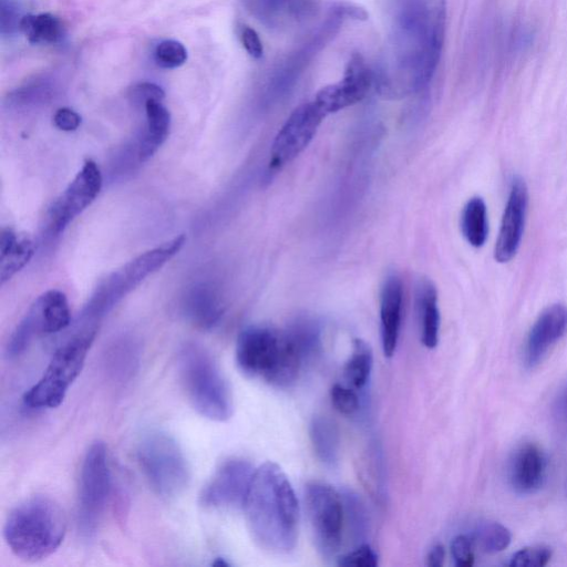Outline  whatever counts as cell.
Instances as JSON below:
<instances>
[{
	"label": "cell",
	"instance_id": "cell-22",
	"mask_svg": "<svg viewBox=\"0 0 567 567\" xmlns=\"http://www.w3.org/2000/svg\"><path fill=\"white\" fill-rule=\"evenodd\" d=\"M147 126L137 146V158L140 163L147 162L167 141L171 128V115L162 101L151 100L144 106Z\"/></svg>",
	"mask_w": 567,
	"mask_h": 567
},
{
	"label": "cell",
	"instance_id": "cell-30",
	"mask_svg": "<svg viewBox=\"0 0 567 567\" xmlns=\"http://www.w3.org/2000/svg\"><path fill=\"white\" fill-rule=\"evenodd\" d=\"M342 494L345 520L348 523L349 533L358 544L366 540L370 531L369 513L366 504L353 490H344Z\"/></svg>",
	"mask_w": 567,
	"mask_h": 567
},
{
	"label": "cell",
	"instance_id": "cell-15",
	"mask_svg": "<svg viewBox=\"0 0 567 567\" xmlns=\"http://www.w3.org/2000/svg\"><path fill=\"white\" fill-rule=\"evenodd\" d=\"M529 192L527 184L521 178L512 182L510 194L505 206L501 229L494 250V259L499 263L510 262L517 255L527 219Z\"/></svg>",
	"mask_w": 567,
	"mask_h": 567
},
{
	"label": "cell",
	"instance_id": "cell-19",
	"mask_svg": "<svg viewBox=\"0 0 567 567\" xmlns=\"http://www.w3.org/2000/svg\"><path fill=\"white\" fill-rule=\"evenodd\" d=\"M404 288L397 274H390L385 281L380 301L381 344L387 358L394 357L401 328Z\"/></svg>",
	"mask_w": 567,
	"mask_h": 567
},
{
	"label": "cell",
	"instance_id": "cell-36",
	"mask_svg": "<svg viewBox=\"0 0 567 567\" xmlns=\"http://www.w3.org/2000/svg\"><path fill=\"white\" fill-rule=\"evenodd\" d=\"M378 554L371 549L369 544H359L358 548L340 556L338 565L343 567H376L378 565Z\"/></svg>",
	"mask_w": 567,
	"mask_h": 567
},
{
	"label": "cell",
	"instance_id": "cell-31",
	"mask_svg": "<svg viewBox=\"0 0 567 567\" xmlns=\"http://www.w3.org/2000/svg\"><path fill=\"white\" fill-rule=\"evenodd\" d=\"M287 333L293 339L298 350L304 359V362L313 359L322 347L321 329L318 324L311 318H300L287 329Z\"/></svg>",
	"mask_w": 567,
	"mask_h": 567
},
{
	"label": "cell",
	"instance_id": "cell-23",
	"mask_svg": "<svg viewBox=\"0 0 567 567\" xmlns=\"http://www.w3.org/2000/svg\"><path fill=\"white\" fill-rule=\"evenodd\" d=\"M416 308L422 344L434 349L439 343L440 311L437 288L427 278H422L416 286Z\"/></svg>",
	"mask_w": 567,
	"mask_h": 567
},
{
	"label": "cell",
	"instance_id": "cell-12",
	"mask_svg": "<svg viewBox=\"0 0 567 567\" xmlns=\"http://www.w3.org/2000/svg\"><path fill=\"white\" fill-rule=\"evenodd\" d=\"M326 117L315 101L298 107L277 133L271 151V168L282 169L300 156L313 141Z\"/></svg>",
	"mask_w": 567,
	"mask_h": 567
},
{
	"label": "cell",
	"instance_id": "cell-42",
	"mask_svg": "<svg viewBox=\"0 0 567 567\" xmlns=\"http://www.w3.org/2000/svg\"><path fill=\"white\" fill-rule=\"evenodd\" d=\"M554 417L560 426L565 429L567 428V385L562 390L558 399H556Z\"/></svg>",
	"mask_w": 567,
	"mask_h": 567
},
{
	"label": "cell",
	"instance_id": "cell-21",
	"mask_svg": "<svg viewBox=\"0 0 567 567\" xmlns=\"http://www.w3.org/2000/svg\"><path fill=\"white\" fill-rule=\"evenodd\" d=\"M35 243L27 234L16 233L12 229H3L0 233V285L23 270L33 259Z\"/></svg>",
	"mask_w": 567,
	"mask_h": 567
},
{
	"label": "cell",
	"instance_id": "cell-24",
	"mask_svg": "<svg viewBox=\"0 0 567 567\" xmlns=\"http://www.w3.org/2000/svg\"><path fill=\"white\" fill-rule=\"evenodd\" d=\"M140 349L132 339H120L106 352L103 366L107 377L117 385H126L138 374Z\"/></svg>",
	"mask_w": 567,
	"mask_h": 567
},
{
	"label": "cell",
	"instance_id": "cell-2",
	"mask_svg": "<svg viewBox=\"0 0 567 567\" xmlns=\"http://www.w3.org/2000/svg\"><path fill=\"white\" fill-rule=\"evenodd\" d=\"M243 509L253 539L262 549L283 554L296 548L300 504L276 463L266 462L255 470Z\"/></svg>",
	"mask_w": 567,
	"mask_h": 567
},
{
	"label": "cell",
	"instance_id": "cell-6",
	"mask_svg": "<svg viewBox=\"0 0 567 567\" xmlns=\"http://www.w3.org/2000/svg\"><path fill=\"white\" fill-rule=\"evenodd\" d=\"M184 235L174 237L156 249L136 257V259L109 274L92 294L81 319L86 322H96L107 315L113 307L148 278L158 272L177 255L185 244Z\"/></svg>",
	"mask_w": 567,
	"mask_h": 567
},
{
	"label": "cell",
	"instance_id": "cell-7",
	"mask_svg": "<svg viewBox=\"0 0 567 567\" xmlns=\"http://www.w3.org/2000/svg\"><path fill=\"white\" fill-rule=\"evenodd\" d=\"M96 336L97 327L94 326L58 348L43 377L24 396L25 405L32 409H54L63 404L69 388L85 366Z\"/></svg>",
	"mask_w": 567,
	"mask_h": 567
},
{
	"label": "cell",
	"instance_id": "cell-38",
	"mask_svg": "<svg viewBox=\"0 0 567 567\" xmlns=\"http://www.w3.org/2000/svg\"><path fill=\"white\" fill-rule=\"evenodd\" d=\"M23 17L20 16L18 7L12 0H0V29L2 35H12L20 29Z\"/></svg>",
	"mask_w": 567,
	"mask_h": 567
},
{
	"label": "cell",
	"instance_id": "cell-10",
	"mask_svg": "<svg viewBox=\"0 0 567 567\" xmlns=\"http://www.w3.org/2000/svg\"><path fill=\"white\" fill-rule=\"evenodd\" d=\"M305 503L317 551L323 558H335L343 544L342 494L327 483L311 482L305 489Z\"/></svg>",
	"mask_w": 567,
	"mask_h": 567
},
{
	"label": "cell",
	"instance_id": "cell-41",
	"mask_svg": "<svg viewBox=\"0 0 567 567\" xmlns=\"http://www.w3.org/2000/svg\"><path fill=\"white\" fill-rule=\"evenodd\" d=\"M241 40L243 47L254 59H261L264 54V48L259 34L251 27H243L241 32Z\"/></svg>",
	"mask_w": 567,
	"mask_h": 567
},
{
	"label": "cell",
	"instance_id": "cell-44",
	"mask_svg": "<svg viewBox=\"0 0 567 567\" xmlns=\"http://www.w3.org/2000/svg\"><path fill=\"white\" fill-rule=\"evenodd\" d=\"M215 566H230V564L228 562H225L223 559H218V561H216L214 563Z\"/></svg>",
	"mask_w": 567,
	"mask_h": 567
},
{
	"label": "cell",
	"instance_id": "cell-16",
	"mask_svg": "<svg viewBox=\"0 0 567 567\" xmlns=\"http://www.w3.org/2000/svg\"><path fill=\"white\" fill-rule=\"evenodd\" d=\"M567 332V307L555 304L536 319L525 346V365L534 368L542 363L549 350Z\"/></svg>",
	"mask_w": 567,
	"mask_h": 567
},
{
	"label": "cell",
	"instance_id": "cell-18",
	"mask_svg": "<svg viewBox=\"0 0 567 567\" xmlns=\"http://www.w3.org/2000/svg\"><path fill=\"white\" fill-rule=\"evenodd\" d=\"M250 13L267 27L282 29L311 18L318 0H244Z\"/></svg>",
	"mask_w": 567,
	"mask_h": 567
},
{
	"label": "cell",
	"instance_id": "cell-14",
	"mask_svg": "<svg viewBox=\"0 0 567 567\" xmlns=\"http://www.w3.org/2000/svg\"><path fill=\"white\" fill-rule=\"evenodd\" d=\"M375 82L374 72L369 69L360 55L350 58L345 76L337 84L318 91L315 102L326 115L356 105L365 99Z\"/></svg>",
	"mask_w": 567,
	"mask_h": 567
},
{
	"label": "cell",
	"instance_id": "cell-25",
	"mask_svg": "<svg viewBox=\"0 0 567 567\" xmlns=\"http://www.w3.org/2000/svg\"><path fill=\"white\" fill-rule=\"evenodd\" d=\"M309 437L317 458L327 467H336L340 456V434L336 422L327 416L314 417L309 426Z\"/></svg>",
	"mask_w": 567,
	"mask_h": 567
},
{
	"label": "cell",
	"instance_id": "cell-3",
	"mask_svg": "<svg viewBox=\"0 0 567 567\" xmlns=\"http://www.w3.org/2000/svg\"><path fill=\"white\" fill-rule=\"evenodd\" d=\"M235 357L245 376L261 379L276 388L291 387L304 363L287 331L264 325L244 329L237 339Z\"/></svg>",
	"mask_w": 567,
	"mask_h": 567
},
{
	"label": "cell",
	"instance_id": "cell-1",
	"mask_svg": "<svg viewBox=\"0 0 567 567\" xmlns=\"http://www.w3.org/2000/svg\"><path fill=\"white\" fill-rule=\"evenodd\" d=\"M447 0H412L401 13L388 67L375 75L381 96L402 98L434 78L445 44Z\"/></svg>",
	"mask_w": 567,
	"mask_h": 567
},
{
	"label": "cell",
	"instance_id": "cell-35",
	"mask_svg": "<svg viewBox=\"0 0 567 567\" xmlns=\"http://www.w3.org/2000/svg\"><path fill=\"white\" fill-rule=\"evenodd\" d=\"M332 404L345 416H353L360 408V400L352 388L336 384L331 389Z\"/></svg>",
	"mask_w": 567,
	"mask_h": 567
},
{
	"label": "cell",
	"instance_id": "cell-8",
	"mask_svg": "<svg viewBox=\"0 0 567 567\" xmlns=\"http://www.w3.org/2000/svg\"><path fill=\"white\" fill-rule=\"evenodd\" d=\"M138 460L150 487L162 498L180 496L189 486L188 461L178 442L160 431H152L139 443Z\"/></svg>",
	"mask_w": 567,
	"mask_h": 567
},
{
	"label": "cell",
	"instance_id": "cell-28",
	"mask_svg": "<svg viewBox=\"0 0 567 567\" xmlns=\"http://www.w3.org/2000/svg\"><path fill=\"white\" fill-rule=\"evenodd\" d=\"M461 229L471 246L479 249L486 244L489 234L488 210L481 198H472L463 209Z\"/></svg>",
	"mask_w": 567,
	"mask_h": 567
},
{
	"label": "cell",
	"instance_id": "cell-27",
	"mask_svg": "<svg viewBox=\"0 0 567 567\" xmlns=\"http://www.w3.org/2000/svg\"><path fill=\"white\" fill-rule=\"evenodd\" d=\"M43 319L45 334H56L64 331L71 323L70 307L65 293L51 290L33 304Z\"/></svg>",
	"mask_w": 567,
	"mask_h": 567
},
{
	"label": "cell",
	"instance_id": "cell-9",
	"mask_svg": "<svg viewBox=\"0 0 567 567\" xmlns=\"http://www.w3.org/2000/svg\"><path fill=\"white\" fill-rule=\"evenodd\" d=\"M111 493V471L108 452L103 442H95L88 449L82 462L79 497L78 525L82 535H94L107 509Z\"/></svg>",
	"mask_w": 567,
	"mask_h": 567
},
{
	"label": "cell",
	"instance_id": "cell-40",
	"mask_svg": "<svg viewBox=\"0 0 567 567\" xmlns=\"http://www.w3.org/2000/svg\"><path fill=\"white\" fill-rule=\"evenodd\" d=\"M54 125L61 131H76L81 125V117L75 110L70 108H60L55 113Z\"/></svg>",
	"mask_w": 567,
	"mask_h": 567
},
{
	"label": "cell",
	"instance_id": "cell-33",
	"mask_svg": "<svg viewBox=\"0 0 567 567\" xmlns=\"http://www.w3.org/2000/svg\"><path fill=\"white\" fill-rule=\"evenodd\" d=\"M154 61L163 69H177L187 63L188 50L178 40L161 41L154 49Z\"/></svg>",
	"mask_w": 567,
	"mask_h": 567
},
{
	"label": "cell",
	"instance_id": "cell-4",
	"mask_svg": "<svg viewBox=\"0 0 567 567\" xmlns=\"http://www.w3.org/2000/svg\"><path fill=\"white\" fill-rule=\"evenodd\" d=\"M66 529V517L59 504L47 497H33L10 512L4 536L18 558L37 562L59 549Z\"/></svg>",
	"mask_w": 567,
	"mask_h": 567
},
{
	"label": "cell",
	"instance_id": "cell-17",
	"mask_svg": "<svg viewBox=\"0 0 567 567\" xmlns=\"http://www.w3.org/2000/svg\"><path fill=\"white\" fill-rule=\"evenodd\" d=\"M546 477L548 458L539 446L527 443L515 451L509 469L510 484L515 492L530 496L544 486Z\"/></svg>",
	"mask_w": 567,
	"mask_h": 567
},
{
	"label": "cell",
	"instance_id": "cell-43",
	"mask_svg": "<svg viewBox=\"0 0 567 567\" xmlns=\"http://www.w3.org/2000/svg\"><path fill=\"white\" fill-rule=\"evenodd\" d=\"M446 550L442 545L438 544L431 549L427 556V565L431 567H440L445 563Z\"/></svg>",
	"mask_w": 567,
	"mask_h": 567
},
{
	"label": "cell",
	"instance_id": "cell-32",
	"mask_svg": "<svg viewBox=\"0 0 567 567\" xmlns=\"http://www.w3.org/2000/svg\"><path fill=\"white\" fill-rule=\"evenodd\" d=\"M472 540L484 553L496 554L509 548L512 534L500 523L484 522L474 532Z\"/></svg>",
	"mask_w": 567,
	"mask_h": 567
},
{
	"label": "cell",
	"instance_id": "cell-26",
	"mask_svg": "<svg viewBox=\"0 0 567 567\" xmlns=\"http://www.w3.org/2000/svg\"><path fill=\"white\" fill-rule=\"evenodd\" d=\"M19 30L33 45H56L66 36L64 24L51 14L24 16Z\"/></svg>",
	"mask_w": 567,
	"mask_h": 567
},
{
	"label": "cell",
	"instance_id": "cell-20",
	"mask_svg": "<svg viewBox=\"0 0 567 567\" xmlns=\"http://www.w3.org/2000/svg\"><path fill=\"white\" fill-rule=\"evenodd\" d=\"M183 312L193 325L210 331L220 323L224 305L215 288L204 283L195 285L185 297Z\"/></svg>",
	"mask_w": 567,
	"mask_h": 567
},
{
	"label": "cell",
	"instance_id": "cell-39",
	"mask_svg": "<svg viewBox=\"0 0 567 567\" xmlns=\"http://www.w3.org/2000/svg\"><path fill=\"white\" fill-rule=\"evenodd\" d=\"M166 94L161 87L151 82H141L134 86L129 92V98L134 106H146L151 100L163 101Z\"/></svg>",
	"mask_w": 567,
	"mask_h": 567
},
{
	"label": "cell",
	"instance_id": "cell-34",
	"mask_svg": "<svg viewBox=\"0 0 567 567\" xmlns=\"http://www.w3.org/2000/svg\"><path fill=\"white\" fill-rule=\"evenodd\" d=\"M552 559V550L548 546L536 545L515 553L510 561L512 567H543Z\"/></svg>",
	"mask_w": 567,
	"mask_h": 567
},
{
	"label": "cell",
	"instance_id": "cell-37",
	"mask_svg": "<svg viewBox=\"0 0 567 567\" xmlns=\"http://www.w3.org/2000/svg\"><path fill=\"white\" fill-rule=\"evenodd\" d=\"M453 561L458 567H470L474 564V542L467 535H458L451 544Z\"/></svg>",
	"mask_w": 567,
	"mask_h": 567
},
{
	"label": "cell",
	"instance_id": "cell-11",
	"mask_svg": "<svg viewBox=\"0 0 567 567\" xmlns=\"http://www.w3.org/2000/svg\"><path fill=\"white\" fill-rule=\"evenodd\" d=\"M102 174L95 161L88 160L63 194L50 206L47 232L51 236L63 233L78 215L98 198L102 189Z\"/></svg>",
	"mask_w": 567,
	"mask_h": 567
},
{
	"label": "cell",
	"instance_id": "cell-13",
	"mask_svg": "<svg viewBox=\"0 0 567 567\" xmlns=\"http://www.w3.org/2000/svg\"><path fill=\"white\" fill-rule=\"evenodd\" d=\"M252 463L233 458L222 463L203 488L200 502L208 509L243 508L255 473Z\"/></svg>",
	"mask_w": 567,
	"mask_h": 567
},
{
	"label": "cell",
	"instance_id": "cell-29",
	"mask_svg": "<svg viewBox=\"0 0 567 567\" xmlns=\"http://www.w3.org/2000/svg\"><path fill=\"white\" fill-rule=\"evenodd\" d=\"M373 350L363 339H356L352 356L348 359L344 374L348 384L355 389H363L373 370Z\"/></svg>",
	"mask_w": 567,
	"mask_h": 567
},
{
	"label": "cell",
	"instance_id": "cell-5",
	"mask_svg": "<svg viewBox=\"0 0 567 567\" xmlns=\"http://www.w3.org/2000/svg\"><path fill=\"white\" fill-rule=\"evenodd\" d=\"M179 371L192 407L206 419L224 422L233 415V397L218 364L198 345L185 346L179 355Z\"/></svg>",
	"mask_w": 567,
	"mask_h": 567
}]
</instances>
